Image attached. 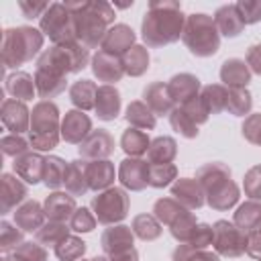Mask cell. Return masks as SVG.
Returning <instances> with one entry per match:
<instances>
[{
    "mask_svg": "<svg viewBox=\"0 0 261 261\" xmlns=\"http://www.w3.org/2000/svg\"><path fill=\"white\" fill-rule=\"evenodd\" d=\"M186 29V16L179 2L151 0L141 22V37L147 47H163L181 39Z\"/></svg>",
    "mask_w": 261,
    "mask_h": 261,
    "instance_id": "6da1fadb",
    "label": "cell"
},
{
    "mask_svg": "<svg viewBox=\"0 0 261 261\" xmlns=\"http://www.w3.org/2000/svg\"><path fill=\"white\" fill-rule=\"evenodd\" d=\"M67 10L73 14L75 37L88 49L100 47L108 29L114 24V8L104 0H82L65 2Z\"/></svg>",
    "mask_w": 261,
    "mask_h": 261,
    "instance_id": "7a4b0ae2",
    "label": "cell"
},
{
    "mask_svg": "<svg viewBox=\"0 0 261 261\" xmlns=\"http://www.w3.org/2000/svg\"><path fill=\"white\" fill-rule=\"evenodd\" d=\"M196 179L202 186L206 204L212 210L224 212V210L232 208L241 198V190L232 181L230 167L222 161H210V163H204L202 167H198Z\"/></svg>",
    "mask_w": 261,
    "mask_h": 261,
    "instance_id": "3957f363",
    "label": "cell"
},
{
    "mask_svg": "<svg viewBox=\"0 0 261 261\" xmlns=\"http://www.w3.org/2000/svg\"><path fill=\"white\" fill-rule=\"evenodd\" d=\"M43 33L35 27H10L2 33V65L16 69L43 49Z\"/></svg>",
    "mask_w": 261,
    "mask_h": 261,
    "instance_id": "277c9868",
    "label": "cell"
},
{
    "mask_svg": "<svg viewBox=\"0 0 261 261\" xmlns=\"http://www.w3.org/2000/svg\"><path fill=\"white\" fill-rule=\"evenodd\" d=\"M61 139L59 108L51 100H41L31 110L29 143L37 151H53Z\"/></svg>",
    "mask_w": 261,
    "mask_h": 261,
    "instance_id": "5b68a950",
    "label": "cell"
},
{
    "mask_svg": "<svg viewBox=\"0 0 261 261\" xmlns=\"http://www.w3.org/2000/svg\"><path fill=\"white\" fill-rule=\"evenodd\" d=\"M90 61V49L80 41H69L65 45H53L37 57V69H45L67 77L69 73L82 71Z\"/></svg>",
    "mask_w": 261,
    "mask_h": 261,
    "instance_id": "8992f818",
    "label": "cell"
},
{
    "mask_svg": "<svg viewBox=\"0 0 261 261\" xmlns=\"http://www.w3.org/2000/svg\"><path fill=\"white\" fill-rule=\"evenodd\" d=\"M184 45L196 57H212L220 49V33L216 29L214 16L204 12H194L186 16V29L181 35Z\"/></svg>",
    "mask_w": 261,
    "mask_h": 261,
    "instance_id": "52a82bcc",
    "label": "cell"
},
{
    "mask_svg": "<svg viewBox=\"0 0 261 261\" xmlns=\"http://www.w3.org/2000/svg\"><path fill=\"white\" fill-rule=\"evenodd\" d=\"M90 208H92V212L100 224L112 226V224L126 218L128 208H130V198H128L124 188L112 186L104 192H98V196L92 198Z\"/></svg>",
    "mask_w": 261,
    "mask_h": 261,
    "instance_id": "ba28073f",
    "label": "cell"
},
{
    "mask_svg": "<svg viewBox=\"0 0 261 261\" xmlns=\"http://www.w3.org/2000/svg\"><path fill=\"white\" fill-rule=\"evenodd\" d=\"M39 24H41V33L47 35L53 45H65L69 41H77L73 14L67 10L65 2L49 4L45 14L41 16Z\"/></svg>",
    "mask_w": 261,
    "mask_h": 261,
    "instance_id": "9c48e42d",
    "label": "cell"
},
{
    "mask_svg": "<svg viewBox=\"0 0 261 261\" xmlns=\"http://www.w3.org/2000/svg\"><path fill=\"white\" fill-rule=\"evenodd\" d=\"M214 251L220 257L237 259L247 251V232H243L234 222L216 220L214 222Z\"/></svg>",
    "mask_w": 261,
    "mask_h": 261,
    "instance_id": "30bf717a",
    "label": "cell"
},
{
    "mask_svg": "<svg viewBox=\"0 0 261 261\" xmlns=\"http://www.w3.org/2000/svg\"><path fill=\"white\" fill-rule=\"evenodd\" d=\"M149 169L151 163L141 157H126L118 165V181L124 190L141 192L149 186Z\"/></svg>",
    "mask_w": 261,
    "mask_h": 261,
    "instance_id": "8fae6325",
    "label": "cell"
},
{
    "mask_svg": "<svg viewBox=\"0 0 261 261\" xmlns=\"http://www.w3.org/2000/svg\"><path fill=\"white\" fill-rule=\"evenodd\" d=\"M77 151H80L82 159H86V161L108 159L114 153V137L106 128H96L80 143Z\"/></svg>",
    "mask_w": 261,
    "mask_h": 261,
    "instance_id": "7c38bea8",
    "label": "cell"
},
{
    "mask_svg": "<svg viewBox=\"0 0 261 261\" xmlns=\"http://www.w3.org/2000/svg\"><path fill=\"white\" fill-rule=\"evenodd\" d=\"M92 73L104 82V86H112L116 82H120L126 73H124V63H122V57L120 55H114V53H106V51H98L94 57H92Z\"/></svg>",
    "mask_w": 261,
    "mask_h": 261,
    "instance_id": "4fadbf2b",
    "label": "cell"
},
{
    "mask_svg": "<svg viewBox=\"0 0 261 261\" xmlns=\"http://www.w3.org/2000/svg\"><path fill=\"white\" fill-rule=\"evenodd\" d=\"M2 190H0V214H8L16 210L29 198L27 184L16 173H2Z\"/></svg>",
    "mask_w": 261,
    "mask_h": 261,
    "instance_id": "5bb4252c",
    "label": "cell"
},
{
    "mask_svg": "<svg viewBox=\"0 0 261 261\" xmlns=\"http://www.w3.org/2000/svg\"><path fill=\"white\" fill-rule=\"evenodd\" d=\"M0 118H2V124L12 135H22V133H29L31 128V110L20 100L6 98L0 108Z\"/></svg>",
    "mask_w": 261,
    "mask_h": 261,
    "instance_id": "9a60e30c",
    "label": "cell"
},
{
    "mask_svg": "<svg viewBox=\"0 0 261 261\" xmlns=\"http://www.w3.org/2000/svg\"><path fill=\"white\" fill-rule=\"evenodd\" d=\"M92 118L84 110H67L61 118V139L71 145H80L92 133Z\"/></svg>",
    "mask_w": 261,
    "mask_h": 261,
    "instance_id": "2e32d148",
    "label": "cell"
},
{
    "mask_svg": "<svg viewBox=\"0 0 261 261\" xmlns=\"http://www.w3.org/2000/svg\"><path fill=\"white\" fill-rule=\"evenodd\" d=\"M171 198H175L184 208L198 210L206 204L204 190L196 177H179L171 184Z\"/></svg>",
    "mask_w": 261,
    "mask_h": 261,
    "instance_id": "e0dca14e",
    "label": "cell"
},
{
    "mask_svg": "<svg viewBox=\"0 0 261 261\" xmlns=\"http://www.w3.org/2000/svg\"><path fill=\"white\" fill-rule=\"evenodd\" d=\"M43 208H45V216L47 220H55V222H69L71 216L75 214L77 210V204H75V198L67 192H51L45 202H43Z\"/></svg>",
    "mask_w": 261,
    "mask_h": 261,
    "instance_id": "ac0fdd59",
    "label": "cell"
},
{
    "mask_svg": "<svg viewBox=\"0 0 261 261\" xmlns=\"http://www.w3.org/2000/svg\"><path fill=\"white\" fill-rule=\"evenodd\" d=\"M167 88H169V94L175 102V106H184L186 102L194 100L196 96H200L202 92V84L200 80L194 75V73H175L169 82H167Z\"/></svg>",
    "mask_w": 261,
    "mask_h": 261,
    "instance_id": "d6986e66",
    "label": "cell"
},
{
    "mask_svg": "<svg viewBox=\"0 0 261 261\" xmlns=\"http://www.w3.org/2000/svg\"><path fill=\"white\" fill-rule=\"evenodd\" d=\"M135 39H137L135 31L128 24L118 22V24H112L108 29V33H106L100 49L106 51V53H114V55H120L122 57L130 47H135Z\"/></svg>",
    "mask_w": 261,
    "mask_h": 261,
    "instance_id": "ffe728a7",
    "label": "cell"
},
{
    "mask_svg": "<svg viewBox=\"0 0 261 261\" xmlns=\"http://www.w3.org/2000/svg\"><path fill=\"white\" fill-rule=\"evenodd\" d=\"M143 102L155 112V116H169L175 108V102L169 94V88L163 82H153V84L145 86Z\"/></svg>",
    "mask_w": 261,
    "mask_h": 261,
    "instance_id": "44dd1931",
    "label": "cell"
},
{
    "mask_svg": "<svg viewBox=\"0 0 261 261\" xmlns=\"http://www.w3.org/2000/svg\"><path fill=\"white\" fill-rule=\"evenodd\" d=\"M133 245H135V232L126 224H112L100 237V247L106 257H110L118 251H124Z\"/></svg>",
    "mask_w": 261,
    "mask_h": 261,
    "instance_id": "7402d4cb",
    "label": "cell"
},
{
    "mask_svg": "<svg viewBox=\"0 0 261 261\" xmlns=\"http://www.w3.org/2000/svg\"><path fill=\"white\" fill-rule=\"evenodd\" d=\"M14 167V173L24 181V184H39L43 181V171H45V157L41 153H35V151H29L20 157L14 159L12 163Z\"/></svg>",
    "mask_w": 261,
    "mask_h": 261,
    "instance_id": "603a6c76",
    "label": "cell"
},
{
    "mask_svg": "<svg viewBox=\"0 0 261 261\" xmlns=\"http://www.w3.org/2000/svg\"><path fill=\"white\" fill-rule=\"evenodd\" d=\"M86 161V159H84ZM86 177H88V186L94 192H104L108 188H112L116 171H114V163L108 159H98V161H86Z\"/></svg>",
    "mask_w": 261,
    "mask_h": 261,
    "instance_id": "cb8c5ba5",
    "label": "cell"
},
{
    "mask_svg": "<svg viewBox=\"0 0 261 261\" xmlns=\"http://www.w3.org/2000/svg\"><path fill=\"white\" fill-rule=\"evenodd\" d=\"M45 218V208L37 200H27L14 210V224L22 232H37L47 222Z\"/></svg>",
    "mask_w": 261,
    "mask_h": 261,
    "instance_id": "d4e9b609",
    "label": "cell"
},
{
    "mask_svg": "<svg viewBox=\"0 0 261 261\" xmlns=\"http://www.w3.org/2000/svg\"><path fill=\"white\" fill-rule=\"evenodd\" d=\"M120 106H122V98H120V92L116 90V86H98L94 112L98 114L100 120L118 118Z\"/></svg>",
    "mask_w": 261,
    "mask_h": 261,
    "instance_id": "484cf974",
    "label": "cell"
},
{
    "mask_svg": "<svg viewBox=\"0 0 261 261\" xmlns=\"http://www.w3.org/2000/svg\"><path fill=\"white\" fill-rule=\"evenodd\" d=\"M251 69L245 59L230 57L220 65V82L226 88H247L251 82Z\"/></svg>",
    "mask_w": 261,
    "mask_h": 261,
    "instance_id": "4316f807",
    "label": "cell"
},
{
    "mask_svg": "<svg viewBox=\"0 0 261 261\" xmlns=\"http://www.w3.org/2000/svg\"><path fill=\"white\" fill-rule=\"evenodd\" d=\"M214 22H216L218 33L222 37H228V39L239 37L243 33V29H245V22H243V18H241V14H239L234 4H224V6L216 8Z\"/></svg>",
    "mask_w": 261,
    "mask_h": 261,
    "instance_id": "83f0119b",
    "label": "cell"
},
{
    "mask_svg": "<svg viewBox=\"0 0 261 261\" xmlns=\"http://www.w3.org/2000/svg\"><path fill=\"white\" fill-rule=\"evenodd\" d=\"M4 90H6L14 100H20V102L33 100L35 94H37L35 75H31V73H27V71H14V73L6 75Z\"/></svg>",
    "mask_w": 261,
    "mask_h": 261,
    "instance_id": "f1b7e54d",
    "label": "cell"
},
{
    "mask_svg": "<svg viewBox=\"0 0 261 261\" xmlns=\"http://www.w3.org/2000/svg\"><path fill=\"white\" fill-rule=\"evenodd\" d=\"M96 94L98 86L92 80H77L69 86V100L77 110H94L96 106Z\"/></svg>",
    "mask_w": 261,
    "mask_h": 261,
    "instance_id": "f546056e",
    "label": "cell"
},
{
    "mask_svg": "<svg viewBox=\"0 0 261 261\" xmlns=\"http://www.w3.org/2000/svg\"><path fill=\"white\" fill-rule=\"evenodd\" d=\"M35 86H37V94L45 100L59 96L61 92H65L67 88V77L45 71V69H35Z\"/></svg>",
    "mask_w": 261,
    "mask_h": 261,
    "instance_id": "4dcf8cb0",
    "label": "cell"
},
{
    "mask_svg": "<svg viewBox=\"0 0 261 261\" xmlns=\"http://www.w3.org/2000/svg\"><path fill=\"white\" fill-rule=\"evenodd\" d=\"M124 118H126V122H128L130 126L141 128V130H153L155 124H157L155 112H153L143 100H133V102L126 106Z\"/></svg>",
    "mask_w": 261,
    "mask_h": 261,
    "instance_id": "1f68e13d",
    "label": "cell"
},
{
    "mask_svg": "<svg viewBox=\"0 0 261 261\" xmlns=\"http://www.w3.org/2000/svg\"><path fill=\"white\" fill-rule=\"evenodd\" d=\"M149 145H151V139H149V135H147L145 130H141V128L128 126V128H124L122 135H120V149H122L128 157L147 155Z\"/></svg>",
    "mask_w": 261,
    "mask_h": 261,
    "instance_id": "d6a6232c",
    "label": "cell"
},
{
    "mask_svg": "<svg viewBox=\"0 0 261 261\" xmlns=\"http://www.w3.org/2000/svg\"><path fill=\"white\" fill-rule=\"evenodd\" d=\"M177 155V143L171 137H155L147 151V161L151 165H163L171 163Z\"/></svg>",
    "mask_w": 261,
    "mask_h": 261,
    "instance_id": "836d02e7",
    "label": "cell"
},
{
    "mask_svg": "<svg viewBox=\"0 0 261 261\" xmlns=\"http://www.w3.org/2000/svg\"><path fill=\"white\" fill-rule=\"evenodd\" d=\"M63 186H65V192L71 194L73 198L84 196V194L90 190L88 177H86V161H84V159H73V161H69V167H67Z\"/></svg>",
    "mask_w": 261,
    "mask_h": 261,
    "instance_id": "e575fe53",
    "label": "cell"
},
{
    "mask_svg": "<svg viewBox=\"0 0 261 261\" xmlns=\"http://www.w3.org/2000/svg\"><path fill=\"white\" fill-rule=\"evenodd\" d=\"M232 222H234L243 232L257 230V228L261 226V202H257V200H247V202H243V204L237 208Z\"/></svg>",
    "mask_w": 261,
    "mask_h": 261,
    "instance_id": "d590c367",
    "label": "cell"
},
{
    "mask_svg": "<svg viewBox=\"0 0 261 261\" xmlns=\"http://www.w3.org/2000/svg\"><path fill=\"white\" fill-rule=\"evenodd\" d=\"M67 167H69V161L57 157V155H47L45 157V171H43V184L57 192L63 181H65V173H67Z\"/></svg>",
    "mask_w": 261,
    "mask_h": 261,
    "instance_id": "8d00e7d4",
    "label": "cell"
},
{
    "mask_svg": "<svg viewBox=\"0 0 261 261\" xmlns=\"http://www.w3.org/2000/svg\"><path fill=\"white\" fill-rule=\"evenodd\" d=\"M71 226L67 222H55V220H47L37 232H35V241L41 243L43 247H57L63 239L69 237Z\"/></svg>",
    "mask_w": 261,
    "mask_h": 261,
    "instance_id": "74e56055",
    "label": "cell"
},
{
    "mask_svg": "<svg viewBox=\"0 0 261 261\" xmlns=\"http://www.w3.org/2000/svg\"><path fill=\"white\" fill-rule=\"evenodd\" d=\"M130 228H133L135 237H139L141 241H147V243L149 241H157L161 237V232H163V224L153 214H147V212L137 214L133 218V222H130Z\"/></svg>",
    "mask_w": 261,
    "mask_h": 261,
    "instance_id": "f35d334b",
    "label": "cell"
},
{
    "mask_svg": "<svg viewBox=\"0 0 261 261\" xmlns=\"http://www.w3.org/2000/svg\"><path fill=\"white\" fill-rule=\"evenodd\" d=\"M124 73L130 77H139L149 69V51L145 45H135L122 55Z\"/></svg>",
    "mask_w": 261,
    "mask_h": 261,
    "instance_id": "ab89813d",
    "label": "cell"
},
{
    "mask_svg": "<svg viewBox=\"0 0 261 261\" xmlns=\"http://www.w3.org/2000/svg\"><path fill=\"white\" fill-rule=\"evenodd\" d=\"M200 98L204 102V106L208 108L210 114H220L222 110H226V98H228V88L222 84H208L202 86Z\"/></svg>",
    "mask_w": 261,
    "mask_h": 261,
    "instance_id": "60d3db41",
    "label": "cell"
},
{
    "mask_svg": "<svg viewBox=\"0 0 261 261\" xmlns=\"http://www.w3.org/2000/svg\"><path fill=\"white\" fill-rule=\"evenodd\" d=\"M188 208H184L175 198H159L155 204H153V216L161 222V224H165L167 228L186 212Z\"/></svg>",
    "mask_w": 261,
    "mask_h": 261,
    "instance_id": "b9f144b4",
    "label": "cell"
},
{
    "mask_svg": "<svg viewBox=\"0 0 261 261\" xmlns=\"http://www.w3.org/2000/svg\"><path fill=\"white\" fill-rule=\"evenodd\" d=\"M253 108V96L247 88H228L226 98V112L232 116H249Z\"/></svg>",
    "mask_w": 261,
    "mask_h": 261,
    "instance_id": "7bdbcfd3",
    "label": "cell"
},
{
    "mask_svg": "<svg viewBox=\"0 0 261 261\" xmlns=\"http://www.w3.org/2000/svg\"><path fill=\"white\" fill-rule=\"evenodd\" d=\"M86 249H88V245H86L80 237L69 234V237L63 239L53 251H55V257H57L59 261H80V259L84 257Z\"/></svg>",
    "mask_w": 261,
    "mask_h": 261,
    "instance_id": "ee69618b",
    "label": "cell"
},
{
    "mask_svg": "<svg viewBox=\"0 0 261 261\" xmlns=\"http://www.w3.org/2000/svg\"><path fill=\"white\" fill-rule=\"evenodd\" d=\"M196 226H198V218H196V214L190 212V210H186V212H184V214L169 226V232H171V237H173L179 245H186V243H190V239H192Z\"/></svg>",
    "mask_w": 261,
    "mask_h": 261,
    "instance_id": "f6af8a7d",
    "label": "cell"
},
{
    "mask_svg": "<svg viewBox=\"0 0 261 261\" xmlns=\"http://www.w3.org/2000/svg\"><path fill=\"white\" fill-rule=\"evenodd\" d=\"M169 124H171V128L177 133V135H181V137H186V139H196L198 137V124L184 112V108L181 106H175L173 108V112L169 114Z\"/></svg>",
    "mask_w": 261,
    "mask_h": 261,
    "instance_id": "bcb514c9",
    "label": "cell"
},
{
    "mask_svg": "<svg viewBox=\"0 0 261 261\" xmlns=\"http://www.w3.org/2000/svg\"><path fill=\"white\" fill-rule=\"evenodd\" d=\"M177 179V167L173 163H163V165H151L149 169V186L151 188H167Z\"/></svg>",
    "mask_w": 261,
    "mask_h": 261,
    "instance_id": "7dc6e473",
    "label": "cell"
},
{
    "mask_svg": "<svg viewBox=\"0 0 261 261\" xmlns=\"http://www.w3.org/2000/svg\"><path fill=\"white\" fill-rule=\"evenodd\" d=\"M22 243H24L22 241V230L12 222L2 220L0 222V251L8 255L10 251H16Z\"/></svg>",
    "mask_w": 261,
    "mask_h": 261,
    "instance_id": "c3c4849f",
    "label": "cell"
},
{
    "mask_svg": "<svg viewBox=\"0 0 261 261\" xmlns=\"http://www.w3.org/2000/svg\"><path fill=\"white\" fill-rule=\"evenodd\" d=\"M171 261H220V255L208 249H194L190 245H177V249L171 255Z\"/></svg>",
    "mask_w": 261,
    "mask_h": 261,
    "instance_id": "681fc988",
    "label": "cell"
},
{
    "mask_svg": "<svg viewBox=\"0 0 261 261\" xmlns=\"http://www.w3.org/2000/svg\"><path fill=\"white\" fill-rule=\"evenodd\" d=\"M0 147H2V153H4L6 157L16 159V157L29 153L31 143H29V139H24L22 135H12V133H10V135H4V137L0 139Z\"/></svg>",
    "mask_w": 261,
    "mask_h": 261,
    "instance_id": "f907efd6",
    "label": "cell"
},
{
    "mask_svg": "<svg viewBox=\"0 0 261 261\" xmlns=\"http://www.w3.org/2000/svg\"><path fill=\"white\" fill-rule=\"evenodd\" d=\"M96 224H98V220H96L94 212L90 208H84V206L77 208L69 220V226L73 232H92L96 228Z\"/></svg>",
    "mask_w": 261,
    "mask_h": 261,
    "instance_id": "816d5d0a",
    "label": "cell"
},
{
    "mask_svg": "<svg viewBox=\"0 0 261 261\" xmlns=\"http://www.w3.org/2000/svg\"><path fill=\"white\" fill-rule=\"evenodd\" d=\"M243 188H245V194L251 198V200H257L261 202V165H253L245 177H243Z\"/></svg>",
    "mask_w": 261,
    "mask_h": 261,
    "instance_id": "f5cc1de1",
    "label": "cell"
},
{
    "mask_svg": "<svg viewBox=\"0 0 261 261\" xmlns=\"http://www.w3.org/2000/svg\"><path fill=\"white\" fill-rule=\"evenodd\" d=\"M14 255H18L20 259L24 261H47V247H43L41 243L37 241H24L16 251Z\"/></svg>",
    "mask_w": 261,
    "mask_h": 261,
    "instance_id": "db71d44e",
    "label": "cell"
},
{
    "mask_svg": "<svg viewBox=\"0 0 261 261\" xmlns=\"http://www.w3.org/2000/svg\"><path fill=\"white\" fill-rule=\"evenodd\" d=\"M241 130H243V137H245L251 145L261 147V112L249 114V116L245 118Z\"/></svg>",
    "mask_w": 261,
    "mask_h": 261,
    "instance_id": "11a10c76",
    "label": "cell"
},
{
    "mask_svg": "<svg viewBox=\"0 0 261 261\" xmlns=\"http://www.w3.org/2000/svg\"><path fill=\"white\" fill-rule=\"evenodd\" d=\"M234 6L239 10L245 27L261 20V0H239Z\"/></svg>",
    "mask_w": 261,
    "mask_h": 261,
    "instance_id": "9f6ffc18",
    "label": "cell"
},
{
    "mask_svg": "<svg viewBox=\"0 0 261 261\" xmlns=\"http://www.w3.org/2000/svg\"><path fill=\"white\" fill-rule=\"evenodd\" d=\"M212 243H214V228L206 222H198L190 243H186V245H190L194 249H208Z\"/></svg>",
    "mask_w": 261,
    "mask_h": 261,
    "instance_id": "6f0895ef",
    "label": "cell"
},
{
    "mask_svg": "<svg viewBox=\"0 0 261 261\" xmlns=\"http://www.w3.org/2000/svg\"><path fill=\"white\" fill-rule=\"evenodd\" d=\"M184 112L200 126V124H204V122H208V118H210V112H208V108L204 106V102H202V98L200 96H196L194 100H190V102H186L184 106Z\"/></svg>",
    "mask_w": 261,
    "mask_h": 261,
    "instance_id": "680465c9",
    "label": "cell"
},
{
    "mask_svg": "<svg viewBox=\"0 0 261 261\" xmlns=\"http://www.w3.org/2000/svg\"><path fill=\"white\" fill-rule=\"evenodd\" d=\"M18 8L22 12L24 18H39L45 14V10L49 8V2H27V0H18Z\"/></svg>",
    "mask_w": 261,
    "mask_h": 261,
    "instance_id": "91938a15",
    "label": "cell"
},
{
    "mask_svg": "<svg viewBox=\"0 0 261 261\" xmlns=\"http://www.w3.org/2000/svg\"><path fill=\"white\" fill-rule=\"evenodd\" d=\"M245 61H247V65H249V69H251V73L261 75V43L251 45V47L247 49Z\"/></svg>",
    "mask_w": 261,
    "mask_h": 261,
    "instance_id": "94428289",
    "label": "cell"
},
{
    "mask_svg": "<svg viewBox=\"0 0 261 261\" xmlns=\"http://www.w3.org/2000/svg\"><path fill=\"white\" fill-rule=\"evenodd\" d=\"M245 253L253 259H261V230L247 232V251Z\"/></svg>",
    "mask_w": 261,
    "mask_h": 261,
    "instance_id": "6125c7cd",
    "label": "cell"
},
{
    "mask_svg": "<svg viewBox=\"0 0 261 261\" xmlns=\"http://www.w3.org/2000/svg\"><path fill=\"white\" fill-rule=\"evenodd\" d=\"M108 259H110V261H139V251H137L135 247H128V249H124V251H118V253L110 255Z\"/></svg>",
    "mask_w": 261,
    "mask_h": 261,
    "instance_id": "be15d7a7",
    "label": "cell"
},
{
    "mask_svg": "<svg viewBox=\"0 0 261 261\" xmlns=\"http://www.w3.org/2000/svg\"><path fill=\"white\" fill-rule=\"evenodd\" d=\"M2 261H24V259H20L18 255H14V253H12V255H4V257H2Z\"/></svg>",
    "mask_w": 261,
    "mask_h": 261,
    "instance_id": "e7e4bbea",
    "label": "cell"
},
{
    "mask_svg": "<svg viewBox=\"0 0 261 261\" xmlns=\"http://www.w3.org/2000/svg\"><path fill=\"white\" fill-rule=\"evenodd\" d=\"M82 261H110L106 255H98V257H92V259H82Z\"/></svg>",
    "mask_w": 261,
    "mask_h": 261,
    "instance_id": "03108f58",
    "label": "cell"
},
{
    "mask_svg": "<svg viewBox=\"0 0 261 261\" xmlns=\"http://www.w3.org/2000/svg\"><path fill=\"white\" fill-rule=\"evenodd\" d=\"M257 230H261V226H259V228H257Z\"/></svg>",
    "mask_w": 261,
    "mask_h": 261,
    "instance_id": "003e7915",
    "label": "cell"
}]
</instances>
